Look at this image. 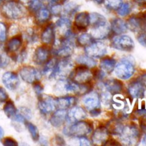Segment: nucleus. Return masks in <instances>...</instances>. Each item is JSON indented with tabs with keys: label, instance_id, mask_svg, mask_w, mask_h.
<instances>
[{
	"label": "nucleus",
	"instance_id": "nucleus-26",
	"mask_svg": "<svg viewBox=\"0 0 146 146\" xmlns=\"http://www.w3.org/2000/svg\"><path fill=\"white\" fill-rule=\"evenodd\" d=\"M41 41L44 44H53L55 41V31L54 26L49 25L44 30L41 36Z\"/></svg>",
	"mask_w": 146,
	"mask_h": 146
},
{
	"label": "nucleus",
	"instance_id": "nucleus-4",
	"mask_svg": "<svg viewBox=\"0 0 146 146\" xmlns=\"http://www.w3.org/2000/svg\"><path fill=\"white\" fill-rule=\"evenodd\" d=\"M92 128L93 126L91 123L81 121L74 123L71 126L65 128L64 133L68 136L79 138V137L86 136L91 133Z\"/></svg>",
	"mask_w": 146,
	"mask_h": 146
},
{
	"label": "nucleus",
	"instance_id": "nucleus-50",
	"mask_svg": "<svg viewBox=\"0 0 146 146\" xmlns=\"http://www.w3.org/2000/svg\"><path fill=\"white\" fill-rule=\"evenodd\" d=\"M7 64H8V59H7V57L0 54V68L6 66Z\"/></svg>",
	"mask_w": 146,
	"mask_h": 146
},
{
	"label": "nucleus",
	"instance_id": "nucleus-51",
	"mask_svg": "<svg viewBox=\"0 0 146 146\" xmlns=\"http://www.w3.org/2000/svg\"><path fill=\"white\" fill-rule=\"evenodd\" d=\"M89 112H90V114H91L93 117H96V116H98V115L101 113V111L100 108H96V109L91 110V111H90Z\"/></svg>",
	"mask_w": 146,
	"mask_h": 146
},
{
	"label": "nucleus",
	"instance_id": "nucleus-57",
	"mask_svg": "<svg viewBox=\"0 0 146 146\" xmlns=\"http://www.w3.org/2000/svg\"><path fill=\"white\" fill-rule=\"evenodd\" d=\"M3 136H4V131H3L2 128L0 126V140H1Z\"/></svg>",
	"mask_w": 146,
	"mask_h": 146
},
{
	"label": "nucleus",
	"instance_id": "nucleus-61",
	"mask_svg": "<svg viewBox=\"0 0 146 146\" xmlns=\"http://www.w3.org/2000/svg\"><path fill=\"white\" fill-rule=\"evenodd\" d=\"M143 17H145V19H146V12L145 13V14H144Z\"/></svg>",
	"mask_w": 146,
	"mask_h": 146
},
{
	"label": "nucleus",
	"instance_id": "nucleus-54",
	"mask_svg": "<svg viewBox=\"0 0 146 146\" xmlns=\"http://www.w3.org/2000/svg\"><path fill=\"white\" fill-rule=\"evenodd\" d=\"M139 81L146 88V74L141 76L139 79Z\"/></svg>",
	"mask_w": 146,
	"mask_h": 146
},
{
	"label": "nucleus",
	"instance_id": "nucleus-42",
	"mask_svg": "<svg viewBox=\"0 0 146 146\" xmlns=\"http://www.w3.org/2000/svg\"><path fill=\"white\" fill-rule=\"evenodd\" d=\"M17 113L19 114L20 115H21L26 121L31 119V116H32L31 111L29 108H26V107H21V108H20L18 112L17 111Z\"/></svg>",
	"mask_w": 146,
	"mask_h": 146
},
{
	"label": "nucleus",
	"instance_id": "nucleus-1",
	"mask_svg": "<svg viewBox=\"0 0 146 146\" xmlns=\"http://www.w3.org/2000/svg\"><path fill=\"white\" fill-rule=\"evenodd\" d=\"M3 15L9 19H19L27 14L25 8L20 3L15 1H9L4 3L1 7Z\"/></svg>",
	"mask_w": 146,
	"mask_h": 146
},
{
	"label": "nucleus",
	"instance_id": "nucleus-31",
	"mask_svg": "<svg viewBox=\"0 0 146 146\" xmlns=\"http://www.w3.org/2000/svg\"><path fill=\"white\" fill-rule=\"evenodd\" d=\"M106 21V19L105 18V17L99 13L94 12L89 14V25H91V27H95Z\"/></svg>",
	"mask_w": 146,
	"mask_h": 146
},
{
	"label": "nucleus",
	"instance_id": "nucleus-39",
	"mask_svg": "<svg viewBox=\"0 0 146 146\" xmlns=\"http://www.w3.org/2000/svg\"><path fill=\"white\" fill-rule=\"evenodd\" d=\"M100 99H101V101H102L104 105H108L111 103H112L113 96H111V93L108 92L107 90H106L105 91H103L101 93V96H100Z\"/></svg>",
	"mask_w": 146,
	"mask_h": 146
},
{
	"label": "nucleus",
	"instance_id": "nucleus-6",
	"mask_svg": "<svg viewBox=\"0 0 146 146\" xmlns=\"http://www.w3.org/2000/svg\"><path fill=\"white\" fill-rule=\"evenodd\" d=\"M119 135L123 143L127 145H133L137 143L139 139L140 133L135 125H130L123 126Z\"/></svg>",
	"mask_w": 146,
	"mask_h": 146
},
{
	"label": "nucleus",
	"instance_id": "nucleus-10",
	"mask_svg": "<svg viewBox=\"0 0 146 146\" xmlns=\"http://www.w3.org/2000/svg\"><path fill=\"white\" fill-rule=\"evenodd\" d=\"M19 75L21 79L28 84H33L38 82L41 77V73L38 69L33 66H24L19 71Z\"/></svg>",
	"mask_w": 146,
	"mask_h": 146
},
{
	"label": "nucleus",
	"instance_id": "nucleus-24",
	"mask_svg": "<svg viewBox=\"0 0 146 146\" xmlns=\"http://www.w3.org/2000/svg\"><path fill=\"white\" fill-rule=\"evenodd\" d=\"M106 90L111 94H118L121 92L123 89V84L121 81L117 79H110L104 84Z\"/></svg>",
	"mask_w": 146,
	"mask_h": 146
},
{
	"label": "nucleus",
	"instance_id": "nucleus-44",
	"mask_svg": "<svg viewBox=\"0 0 146 146\" xmlns=\"http://www.w3.org/2000/svg\"><path fill=\"white\" fill-rule=\"evenodd\" d=\"M62 9L63 7L61 6V4H53V5L51 6V13L54 15H58V14H61L62 13Z\"/></svg>",
	"mask_w": 146,
	"mask_h": 146
},
{
	"label": "nucleus",
	"instance_id": "nucleus-9",
	"mask_svg": "<svg viewBox=\"0 0 146 146\" xmlns=\"http://www.w3.org/2000/svg\"><path fill=\"white\" fill-rule=\"evenodd\" d=\"M112 46L114 48L123 51H131L134 48V41L129 36L121 35L113 39Z\"/></svg>",
	"mask_w": 146,
	"mask_h": 146
},
{
	"label": "nucleus",
	"instance_id": "nucleus-53",
	"mask_svg": "<svg viewBox=\"0 0 146 146\" xmlns=\"http://www.w3.org/2000/svg\"><path fill=\"white\" fill-rule=\"evenodd\" d=\"M133 1L141 7H146V0H133Z\"/></svg>",
	"mask_w": 146,
	"mask_h": 146
},
{
	"label": "nucleus",
	"instance_id": "nucleus-28",
	"mask_svg": "<svg viewBox=\"0 0 146 146\" xmlns=\"http://www.w3.org/2000/svg\"><path fill=\"white\" fill-rule=\"evenodd\" d=\"M115 65H116V61L115 59L111 58H106L101 61L100 67H101V70L105 72V74L106 73L110 74L113 71Z\"/></svg>",
	"mask_w": 146,
	"mask_h": 146
},
{
	"label": "nucleus",
	"instance_id": "nucleus-30",
	"mask_svg": "<svg viewBox=\"0 0 146 146\" xmlns=\"http://www.w3.org/2000/svg\"><path fill=\"white\" fill-rule=\"evenodd\" d=\"M76 62L80 65H83L88 68H94L96 66L97 62L94 58L88 56H79L76 58Z\"/></svg>",
	"mask_w": 146,
	"mask_h": 146
},
{
	"label": "nucleus",
	"instance_id": "nucleus-33",
	"mask_svg": "<svg viewBox=\"0 0 146 146\" xmlns=\"http://www.w3.org/2000/svg\"><path fill=\"white\" fill-rule=\"evenodd\" d=\"M78 6L74 2L66 3L63 7L62 13L66 16H71L78 10Z\"/></svg>",
	"mask_w": 146,
	"mask_h": 146
},
{
	"label": "nucleus",
	"instance_id": "nucleus-41",
	"mask_svg": "<svg viewBox=\"0 0 146 146\" xmlns=\"http://www.w3.org/2000/svg\"><path fill=\"white\" fill-rule=\"evenodd\" d=\"M56 64V61L55 59H51L48 60L46 63H45V66L44 67V69H43V72L44 74H51L52 72L53 69L55 67Z\"/></svg>",
	"mask_w": 146,
	"mask_h": 146
},
{
	"label": "nucleus",
	"instance_id": "nucleus-52",
	"mask_svg": "<svg viewBox=\"0 0 146 146\" xmlns=\"http://www.w3.org/2000/svg\"><path fill=\"white\" fill-rule=\"evenodd\" d=\"M104 145H119V143L118 142H116V141H115V140L113 139H110V140H107L106 141L105 143H104Z\"/></svg>",
	"mask_w": 146,
	"mask_h": 146
},
{
	"label": "nucleus",
	"instance_id": "nucleus-48",
	"mask_svg": "<svg viewBox=\"0 0 146 146\" xmlns=\"http://www.w3.org/2000/svg\"><path fill=\"white\" fill-rule=\"evenodd\" d=\"M8 99V95L3 88L0 87V102H5Z\"/></svg>",
	"mask_w": 146,
	"mask_h": 146
},
{
	"label": "nucleus",
	"instance_id": "nucleus-17",
	"mask_svg": "<svg viewBox=\"0 0 146 146\" xmlns=\"http://www.w3.org/2000/svg\"><path fill=\"white\" fill-rule=\"evenodd\" d=\"M2 81L4 86L11 91L17 89L20 84L19 79L17 74L11 71H8L3 74Z\"/></svg>",
	"mask_w": 146,
	"mask_h": 146
},
{
	"label": "nucleus",
	"instance_id": "nucleus-46",
	"mask_svg": "<svg viewBox=\"0 0 146 146\" xmlns=\"http://www.w3.org/2000/svg\"><path fill=\"white\" fill-rule=\"evenodd\" d=\"M3 145L6 146H16L18 145L17 141L11 138H6L3 141Z\"/></svg>",
	"mask_w": 146,
	"mask_h": 146
},
{
	"label": "nucleus",
	"instance_id": "nucleus-55",
	"mask_svg": "<svg viewBox=\"0 0 146 146\" xmlns=\"http://www.w3.org/2000/svg\"><path fill=\"white\" fill-rule=\"evenodd\" d=\"M56 143L58 144V145H64L65 144V142H64V139H63L60 136H57L56 138Z\"/></svg>",
	"mask_w": 146,
	"mask_h": 146
},
{
	"label": "nucleus",
	"instance_id": "nucleus-3",
	"mask_svg": "<svg viewBox=\"0 0 146 146\" xmlns=\"http://www.w3.org/2000/svg\"><path fill=\"white\" fill-rule=\"evenodd\" d=\"M115 75L119 78L127 80L131 78L135 72V64L130 58L121 59L115 66Z\"/></svg>",
	"mask_w": 146,
	"mask_h": 146
},
{
	"label": "nucleus",
	"instance_id": "nucleus-2",
	"mask_svg": "<svg viewBox=\"0 0 146 146\" xmlns=\"http://www.w3.org/2000/svg\"><path fill=\"white\" fill-rule=\"evenodd\" d=\"M73 66L74 64L68 58H62L61 61L56 62L52 72L50 74V78L64 81L70 76L73 71Z\"/></svg>",
	"mask_w": 146,
	"mask_h": 146
},
{
	"label": "nucleus",
	"instance_id": "nucleus-58",
	"mask_svg": "<svg viewBox=\"0 0 146 146\" xmlns=\"http://www.w3.org/2000/svg\"><path fill=\"white\" fill-rule=\"evenodd\" d=\"M20 2L22 3V4H29V2L31 0H19Z\"/></svg>",
	"mask_w": 146,
	"mask_h": 146
},
{
	"label": "nucleus",
	"instance_id": "nucleus-60",
	"mask_svg": "<svg viewBox=\"0 0 146 146\" xmlns=\"http://www.w3.org/2000/svg\"><path fill=\"white\" fill-rule=\"evenodd\" d=\"M142 144L144 145H146V135L144 136V138H143L142 141Z\"/></svg>",
	"mask_w": 146,
	"mask_h": 146
},
{
	"label": "nucleus",
	"instance_id": "nucleus-45",
	"mask_svg": "<svg viewBox=\"0 0 146 146\" xmlns=\"http://www.w3.org/2000/svg\"><path fill=\"white\" fill-rule=\"evenodd\" d=\"M138 41L143 46H146V31L141 32L138 36Z\"/></svg>",
	"mask_w": 146,
	"mask_h": 146
},
{
	"label": "nucleus",
	"instance_id": "nucleus-35",
	"mask_svg": "<svg viewBox=\"0 0 146 146\" xmlns=\"http://www.w3.org/2000/svg\"><path fill=\"white\" fill-rule=\"evenodd\" d=\"M26 127L28 129L30 135H31V138L34 141H38L39 140V132L37 128V127L35 125L32 124L31 123L26 122Z\"/></svg>",
	"mask_w": 146,
	"mask_h": 146
},
{
	"label": "nucleus",
	"instance_id": "nucleus-12",
	"mask_svg": "<svg viewBox=\"0 0 146 146\" xmlns=\"http://www.w3.org/2000/svg\"><path fill=\"white\" fill-rule=\"evenodd\" d=\"M127 27L133 32H142L146 29V19L143 16H133L128 20Z\"/></svg>",
	"mask_w": 146,
	"mask_h": 146
},
{
	"label": "nucleus",
	"instance_id": "nucleus-13",
	"mask_svg": "<svg viewBox=\"0 0 146 146\" xmlns=\"http://www.w3.org/2000/svg\"><path fill=\"white\" fill-rule=\"evenodd\" d=\"M83 102L89 111L96 108H100L101 106L100 96L94 91L87 93L83 98Z\"/></svg>",
	"mask_w": 146,
	"mask_h": 146
},
{
	"label": "nucleus",
	"instance_id": "nucleus-59",
	"mask_svg": "<svg viewBox=\"0 0 146 146\" xmlns=\"http://www.w3.org/2000/svg\"><path fill=\"white\" fill-rule=\"evenodd\" d=\"M94 1H95V2H96L97 4H102V3L104 2V0H94Z\"/></svg>",
	"mask_w": 146,
	"mask_h": 146
},
{
	"label": "nucleus",
	"instance_id": "nucleus-56",
	"mask_svg": "<svg viewBox=\"0 0 146 146\" xmlns=\"http://www.w3.org/2000/svg\"><path fill=\"white\" fill-rule=\"evenodd\" d=\"M66 1L67 0H51L52 4H64V3H65Z\"/></svg>",
	"mask_w": 146,
	"mask_h": 146
},
{
	"label": "nucleus",
	"instance_id": "nucleus-32",
	"mask_svg": "<svg viewBox=\"0 0 146 146\" xmlns=\"http://www.w3.org/2000/svg\"><path fill=\"white\" fill-rule=\"evenodd\" d=\"M4 112L9 118H14L17 113V108L14 103L11 101H8L4 106Z\"/></svg>",
	"mask_w": 146,
	"mask_h": 146
},
{
	"label": "nucleus",
	"instance_id": "nucleus-47",
	"mask_svg": "<svg viewBox=\"0 0 146 146\" xmlns=\"http://www.w3.org/2000/svg\"><path fill=\"white\" fill-rule=\"evenodd\" d=\"M34 91H35L36 94L37 95L39 96L41 95V94H42L43 91H44V88H43L42 86H41L38 82L34 83Z\"/></svg>",
	"mask_w": 146,
	"mask_h": 146
},
{
	"label": "nucleus",
	"instance_id": "nucleus-23",
	"mask_svg": "<svg viewBox=\"0 0 146 146\" xmlns=\"http://www.w3.org/2000/svg\"><path fill=\"white\" fill-rule=\"evenodd\" d=\"M89 14L86 12L78 13L74 19V25L78 30H85L89 26Z\"/></svg>",
	"mask_w": 146,
	"mask_h": 146
},
{
	"label": "nucleus",
	"instance_id": "nucleus-27",
	"mask_svg": "<svg viewBox=\"0 0 146 146\" xmlns=\"http://www.w3.org/2000/svg\"><path fill=\"white\" fill-rule=\"evenodd\" d=\"M22 44V39L21 36H17L11 38L7 44V51L9 53H15L19 50Z\"/></svg>",
	"mask_w": 146,
	"mask_h": 146
},
{
	"label": "nucleus",
	"instance_id": "nucleus-11",
	"mask_svg": "<svg viewBox=\"0 0 146 146\" xmlns=\"http://www.w3.org/2000/svg\"><path fill=\"white\" fill-rule=\"evenodd\" d=\"M40 112L44 115L51 113L56 108L55 99L48 96H40V99L38 104Z\"/></svg>",
	"mask_w": 146,
	"mask_h": 146
},
{
	"label": "nucleus",
	"instance_id": "nucleus-38",
	"mask_svg": "<svg viewBox=\"0 0 146 146\" xmlns=\"http://www.w3.org/2000/svg\"><path fill=\"white\" fill-rule=\"evenodd\" d=\"M42 7L41 0H31L29 2V9L32 12H37Z\"/></svg>",
	"mask_w": 146,
	"mask_h": 146
},
{
	"label": "nucleus",
	"instance_id": "nucleus-18",
	"mask_svg": "<svg viewBox=\"0 0 146 146\" xmlns=\"http://www.w3.org/2000/svg\"><path fill=\"white\" fill-rule=\"evenodd\" d=\"M145 87L139 81H134L128 86V94L133 98H142L145 94Z\"/></svg>",
	"mask_w": 146,
	"mask_h": 146
},
{
	"label": "nucleus",
	"instance_id": "nucleus-16",
	"mask_svg": "<svg viewBox=\"0 0 146 146\" xmlns=\"http://www.w3.org/2000/svg\"><path fill=\"white\" fill-rule=\"evenodd\" d=\"M86 117V112L83 108L80 106H73L68 112H67L66 121L70 123L81 121L85 119Z\"/></svg>",
	"mask_w": 146,
	"mask_h": 146
},
{
	"label": "nucleus",
	"instance_id": "nucleus-20",
	"mask_svg": "<svg viewBox=\"0 0 146 146\" xmlns=\"http://www.w3.org/2000/svg\"><path fill=\"white\" fill-rule=\"evenodd\" d=\"M49 51L44 46H39L36 49L34 54V61L38 65L44 64L49 60Z\"/></svg>",
	"mask_w": 146,
	"mask_h": 146
},
{
	"label": "nucleus",
	"instance_id": "nucleus-36",
	"mask_svg": "<svg viewBox=\"0 0 146 146\" xmlns=\"http://www.w3.org/2000/svg\"><path fill=\"white\" fill-rule=\"evenodd\" d=\"M94 41V38L90 34H82L78 37V43L80 46H86Z\"/></svg>",
	"mask_w": 146,
	"mask_h": 146
},
{
	"label": "nucleus",
	"instance_id": "nucleus-34",
	"mask_svg": "<svg viewBox=\"0 0 146 146\" xmlns=\"http://www.w3.org/2000/svg\"><path fill=\"white\" fill-rule=\"evenodd\" d=\"M50 17H51V12L47 9L41 8L37 11L36 19L39 22H46L49 19Z\"/></svg>",
	"mask_w": 146,
	"mask_h": 146
},
{
	"label": "nucleus",
	"instance_id": "nucleus-25",
	"mask_svg": "<svg viewBox=\"0 0 146 146\" xmlns=\"http://www.w3.org/2000/svg\"><path fill=\"white\" fill-rule=\"evenodd\" d=\"M111 29L114 34L120 35L126 32L128 27L126 22H125L123 20L121 19H114L111 21Z\"/></svg>",
	"mask_w": 146,
	"mask_h": 146
},
{
	"label": "nucleus",
	"instance_id": "nucleus-22",
	"mask_svg": "<svg viewBox=\"0 0 146 146\" xmlns=\"http://www.w3.org/2000/svg\"><path fill=\"white\" fill-rule=\"evenodd\" d=\"M108 132L106 128L99 127L96 128L92 135V141L96 145H104L108 139Z\"/></svg>",
	"mask_w": 146,
	"mask_h": 146
},
{
	"label": "nucleus",
	"instance_id": "nucleus-14",
	"mask_svg": "<svg viewBox=\"0 0 146 146\" xmlns=\"http://www.w3.org/2000/svg\"><path fill=\"white\" fill-rule=\"evenodd\" d=\"M110 32H111V27L108 25L106 21L95 27H92L91 34L93 38L95 39L101 40L107 38L110 34Z\"/></svg>",
	"mask_w": 146,
	"mask_h": 146
},
{
	"label": "nucleus",
	"instance_id": "nucleus-29",
	"mask_svg": "<svg viewBox=\"0 0 146 146\" xmlns=\"http://www.w3.org/2000/svg\"><path fill=\"white\" fill-rule=\"evenodd\" d=\"M123 128V125L119 121H115V120H112L108 122L106 127L108 133H111L112 135H120Z\"/></svg>",
	"mask_w": 146,
	"mask_h": 146
},
{
	"label": "nucleus",
	"instance_id": "nucleus-7",
	"mask_svg": "<svg viewBox=\"0 0 146 146\" xmlns=\"http://www.w3.org/2000/svg\"><path fill=\"white\" fill-rule=\"evenodd\" d=\"M74 82L78 84H87L91 81L93 75L89 68L81 65L71 71L69 76Z\"/></svg>",
	"mask_w": 146,
	"mask_h": 146
},
{
	"label": "nucleus",
	"instance_id": "nucleus-19",
	"mask_svg": "<svg viewBox=\"0 0 146 146\" xmlns=\"http://www.w3.org/2000/svg\"><path fill=\"white\" fill-rule=\"evenodd\" d=\"M67 111L66 109H58L54 113L49 120V122L52 126L59 128L66 121Z\"/></svg>",
	"mask_w": 146,
	"mask_h": 146
},
{
	"label": "nucleus",
	"instance_id": "nucleus-8",
	"mask_svg": "<svg viewBox=\"0 0 146 146\" xmlns=\"http://www.w3.org/2000/svg\"><path fill=\"white\" fill-rule=\"evenodd\" d=\"M107 51L106 44L101 41H93L85 47V52L87 56L94 58H102L107 54Z\"/></svg>",
	"mask_w": 146,
	"mask_h": 146
},
{
	"label": "nucleus",
	"instance_id": "nucleus-15",
	"mask_svg": "<svg viewBox=\"0 0 146 146\" xmlns=\"http://www.w3.org/2000/svg\"><path fill=\"white\" fill-rule=\"evenodd\" d=\"M56 27L58 31L61 38L71 37V22L66 17H61L56 23Z\"/></svg>",
	"mask_w": 146,
	"mask_h": 146
},
{
	"label": "nucleus",
	"instance_id": "nucleus-40",
	"mask_svg": "<svg viewBox=\"0 0 146 146\" xmlns=\"http://www.w3.org/2000/svg\"><path fill=\"white\" fill-rule=\"evenodd\" d=\"M118 13L120 16L121 17H125L127 16L128 14H129V13L131 12V7L128 3H123L122 5L118 9Z\"/></svg>",
	"mask_w": 146,
	"mask_h": 146
},
{
	"label": "nucleus",
	"instance_id": "nucleus-43",
	"mask_svg": "<svg viewBox=\"0 0 146 146\" xmlns=\"http://www.w3.org/2000/svg\"><path fill=\"white\" fill-rule=\"evenodd\" d=\"M7 36V26L4 23L0 22V42L6 41Z\"/></svg>",
	"mask_w": 146,
	"mask_h": 146
},
{
	"label": "nucleus",
	"instance_id": "nucleus-5",
	"mask_svg": "<svg viewBox=\"0 0 146 146\" xmlns=\"http://www.w3.org/2000/svg\"><path fill=\"white\" fill-rule=\"evenodd\" d=\"M74 43L72 36L61 38L59 42L56 44L54 54L61 58H68L74 52Z\"/></svg>",
	"mask_w": 146,
	"mask_h": 146
},
{
	"label": "nucleus",
	"instance_id": "nucleus-37",
	"mask_svg": "<svg viewBox=\"0 0 146 146\" xmlns=\"http://www.w3.org/2000/svg\"><path fill=\"white\" fill-rule=\"evenodd\" d=\"M106 7L109 9L117 10L123 4V0H104Z\"/></svg>",
	"mask_w": 146,
	"mask_h": 146
},
{
	"label": "nucleus",
	"instance_id": "nucleus-49",
	"mask_svg": "<svg viewBox=\"0 0 146 146\" xmlns=\"http://www.w3.org/2000/svg\"><path fill=\"white\" fill-rule=\"evenodd\" d=\"M79 144L80 145H90L91 143L85 136H82L79 137Z\"/></svg>",
	"mask_w": 146,
	"mask_h": 146
},
{
	"label": "nucleus",
	"instance_id": "nucleus-21",
	"mask_svg": "<svg viewBox=\"0 0 146 146\" xmlns=\"http://www.w3.org/2000/svg\"><path fill=\"white\" fill-rule=\"evenodd\" d=\"M56 106L58 109H68L76 106L77 98L74 96H64L55 99Z\"/></svg>",
	"mask_w": 146,
	"mask_h": 146
}]
</instances>
